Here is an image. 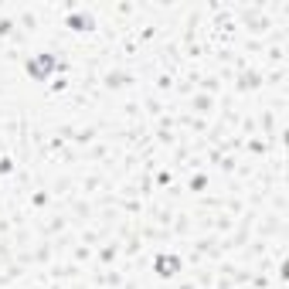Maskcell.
I'll return each mask as SVG.
<instances>
[{"label":"cell","instance_id":"6da1fadb","mask_svg":"<svg viewBox=\"0 0 289 289\" xmlns=\"http://www.w3.org/2000/svg\"><path fill=\"white\" fill-rule=\"evenodd\" d=\"M51 65H55V61H51L48 55H38L34 61H31V75H38V78H41V75L51 72Z\"/></svg>","mask_w":289,"mask_h":289},{"label":"cell","instance_id":"7a4b0ae2","mask_svg":"<svg viewBox=\"0 0 289 289\" xmlns=\"http://www.w3.org/2000/svg\"><path fill=\"white\" fill-rule=\"evenodd\" d=\"M157 269H160V275H173L177 269H180V262L173 259V255H160V259H157Z\"/></svg>","mask_w":289,"mask_h":289}]
</instances>
